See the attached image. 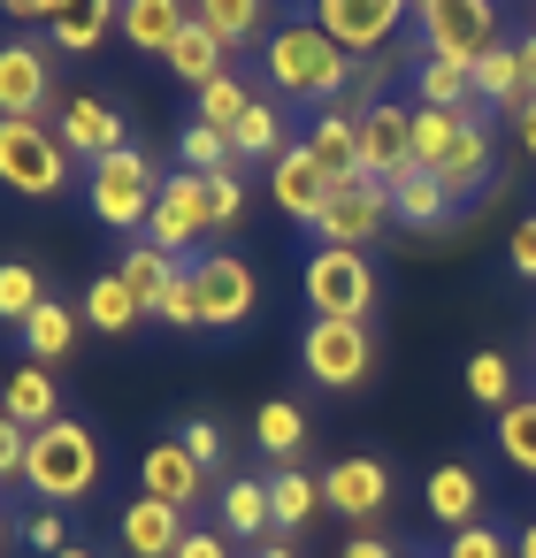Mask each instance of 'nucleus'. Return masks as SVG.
<instances>
[{
  "mask_svg": "<svg viewBox=\"0 0 536 558\" xmlns=\"http://www.w3.org/2000/svg\"><path fill=\"white\" fill-rule=\"evenodd\" d=\"M261 85L276 93V100H314V108H337L345 93H353V54L299 9V16H284L269 39H261Z\"/></svg>",
  "mask_w": 536,
  "mask_h": 558,
  "instance_id": "obj_1",
  "label": "nucleus"
},
{
  "mask_svg": "<svg viewBox=\"0 0 536 558\" xmlns=\"http://www.w3.org/2000/svg\"><path fill=\"white\" fill-rule=\"evenodd\" d=\"M24 482L39 489V505H85L93 489H100V436L78 421V413H62V421H47V428H32V466H24Z\"/></svg>",
  "mask_w": 536,
  "mask_h": 558,
  "instance_id": "obj_2",
  "label": "nucleus"
},
{
  "mask_svg": "<svg viewBox=\"0 0 536 558\" xmlns=\"http://www.w3.org/2000/svg\"><path fill=\"white\" fill-rule=\"evenodd\" d=\"M70 184H85V169L62 146L55 123H24V116L0 123V192H16V199H62Z\"/></svg>",
  "mask_w": 536,
  "mask_h": 558,
  "instance_id": "obj_3",
  "label": "nucleus"
},
{
  "mask_svg": "<svg viewBox=\"0 0 536 558\" xmlns=\"http://www.w3.org/2000/svg\"><path fill=\"white\" fill-rule=\"evenodd\" d=\"M78 192H85L93 222H108V230H123V238H146L154 199H162V169H154V154H146V146H123V154L93 161Z\"/></svg>",
  "mask_w": 536,
  "mask_h": 558,
  "instance_id": "obj_4",
  "label": "nucleus"
},
{
  "mask_svg": "<svg viewBox=\"0 0 536 558\" xmlns=\"http://www.w3.org/2000/svg\"><path fill=\"white\" fill-rule=\"evenodd\" d=\"M414 32H421V54L460 62V70H483V62L505 47L498 0H429V9L414 16Z\"/></svg>",
  "mask_w": 536,
  "mask_h": 558,
  "instance_id": "obj_5",
  "label": "nucleus"
},
{
  "mask_svg": "<svg viewBox=\"0 0 536 558\" xmlns=\"http://www.w3.org/2000/svg\"><path fill=\"white\" fill-rule=\"evenodd\" d=\"M299 283H307V314L314 322H368L376 299H383L368 253H345V245H314L307 268H299Z\"/></svg>",
  "mask_w": 536,
  "mask_h": 558,
  "instance_id": "obj_6",
  "label": "nucleus"
},
{
  "mask_svg": "<svg viewBox=\"0 0 536 558\" xmlns=\"http://www.w3.org/2000/svg\"><path fill=\"white\" fill-rule=\"evenodd\" d=\"M55 123L62 116V85H55V47L47 32H9L0 39V123Z\"/></svg>",
  "mask_w": 536,
  "mask_h": 558,
  "instance_id": "obj_7",
  "label": "nucleus"
},
{
  "mask_svg": "<svg viewBox=\"0 0 536 558\" xmlns=\"http://www.w3.org/2000/svg\"><path fill=\"white\" fill-rule=\"evenodd\" d=\"M299 367L314 390H360L376 375V337L368 322H307L299 329Z\"/></svg>",
  "mask_w": 536,
  "mask_h": 558,
  "instance_id": "obj_8",
  "label": "nucleus"
},
{
  "mask_svg": "<svg viewBox=\"0 0 536 558\" xmlns=\"http://www.w3.org/2000/svg\"><path fill=\"white\" fill-rule=\"evenodd\" d=\"M215 238V199H207V177L177 169L162 177V199H154V222H146V245H162L169 260H200V245Z\"/></svg>",
  "mask_w": 536,
  "mask_h": 558,
  "instance_id": "obj_9",
  "label": "nucleus"
},
{
  "mask_svg": "<svg viewBox=\"0 0 536 558\" xmlns=\"http://www.w3.org/2000/svg\"><path fill=\"white\" fill-rule=\"evenodd\" d=\"M398 215H391V184H376V177H360V184H337L322 207H314V222H307V238L314 245H345V253H368L383 230H391Z\"/></svg>",
  "mask_w": 536,
  "mask_h": 558,
  "instance_id": "obj_10",
  "label": "nucleus"
},
{
  "mask_svg": "<svg viewBox=\"0 0 536 558\" xmlns=\"http://www.w3.org/2000/svg\"><path fill=\"white\" fill-rule=\"evenodd\" d=\"M192 291H200V322H207V337L246 329L253 306H261V283H253L246 253H200V260H192Z\"/></svg>",
  "mask_w": 536,
  "mask_h": 558,
  "instance_id": "obj_11",
  "label": "nucleus"
},
{
  "mask_svg": "<svg viewBox=\"0 0 536 558\" xmlns=\"http://www.w3.org/2000/svg\"><path fill=\"white\" fill-rule=\"evenodd\" d=\"M307 16H314L353 62H368V54H383V47L398 39V24L414 16V0H307Z\"/></svg>",
  "mask_w": 536,
  "mask_h": 558,
  "instance_id": "obj_12",
  "label": "nucleus"
},
{
  "mask_svg": "<svg viewBox=\"0 0 536 558\" xmlns=\"http://www.w3.org/2000/svg\"><path fill=\"white\" fill-rule=\"evenodd\" d=\"M360 177H376V184L414 177V108L406 100H376L360 116Z\"/></svg>",
  "mask_w": 536,
  "mask_h": 558,
  "instance_id": "obj_13",
  "label": "nucleus"
},
{
  "mask_svg": "<svg viewBox=\"0 0 536 558\" xmlns=\"http://www.w3.org/2000/svg\"><path fill=\"white\" fill-rule=\"evenodd\" d=\"M139 489L162 497V505H177V512H192L200 489H207V466L184 451V436H154V444L139 451Z\"/></svg>",
  "mask_w": 536,
  "mask_h": 558,
  "instance_id": "obj_14",
  "label": "nucleus"
},
{
  "mask_svg": "<svg viewBox=\"0 0 536 558\" xmlns=\"http://www.w3.org/2000/svg\"><path fill=\"white\" fill-rule=\"evenodd\" d=\"M322 497H330V512H345L353 527H368V520L391 505V466L368 459V451H345V459L322 474Z\"/></svg>",
  "mask_w": 536,
  "mask_h": 558,
  "instance_id": "obj_15",
  "label": "nucleus"
},
{
  "mask_svg": "<svg viewBox=\"0 0 536 558\" xmlns=\"http://www.w3.org/2000/svg\"><path fill=\"white\" fill-rule=\"evenodd\" d=\"M184 527H192V520H184L177 505H162V497L139 489V497L116 512V550H123V558H177Z\"/></svg>",
  "mask_w": 536,
  "mask_h": 558,
  "instance_id": "obj_16",
  "label": "nucleus"
},
{
  "mask_svg": "<svg viewBox=\"0 0 536 558\" xmlns=\"http://www.w3.org/2000/svg\"><path fill=\"white\" fill-rule=\"evenodd\" d=\"M55 131H62V146L78 154V169H93V161H108V154H123V146H131V138H123V116H116L108 100H93V93L62 100Z\"/></svg>",
  "mask_w": 536,
  "mask_h": 558,
  "instance_id": "obj_17",
  "label": "nucleus"
},
{
  "mask_svg": "<svg viewBox=\"0 0 536 558\" xmlns=\"http://www.w3.org/2000/svg\"><path fill=\"white\" fill-rule=\"evenodd\" d=\"M116 32H123V47H131V54H154V62H169V47L192 32V0H123Z\"/></svg>",
  "mask_w": 536,
  "mask_h": 558,
  "instance_id": "obj_18",
  "label": "nucleus"
},
{
  "mask_svg": "<svg viewBox=\"0 0 536 558\" xmlns=\"http://www.w3.org/2000/svg\"><path fill=\"white\" fill-rule=\"evenodd\" d=\"M299 146L314 154V169L330 177V192H337V184H360V116H353V108H322Z\"/></svg>",
  "mask_w": 536,
  "mask_h": 558,
  "instance_id": "obj_19",
  "label": "nucleus"
},
{
  "mask_svg": "<svg viewBox=\"0 0 536 558\" xmlns=\"http://www.w3.org/2000/svg\"><path fill=\"white\" fill-rule=\"evenodd\" d=\"M437 177H444V192H452L460 207L498 184V138H490V123H483L475 108H467V131H460V146H452V161H444Z\"/></svg>",
  "mask_w": 536,
  "mask_h": 558,
  "instance_id": "obj_20",
  "label": "nucleus"
},
{
  "mask_svg": "<svg viewBox=\"0 0 536 558\" xmlns=\"http://www.w3.org/2000/svg\"><path fill=\"white\" fill-rule=\"evenodd\" d=\"M0 413H9L16 428H47V421H62V383L47 375V360H16L9 375H0Z\"/></svg>",
  "mask_w": 536,
  "mask_h": 558,
  "instance_id": "obj_21",
  "label": "nucleus"
},
{
  "mask_svg": "<svg viewBox=\"0 0 536 558\" xmlns=\"http://www.w3.org/2000/svg\"><path fill=\"white\" fill-rule=\"evenodd\" d=\"M421 505H429V520L437 527H475V512H483V474L467 466V459H444V466H429V489H421Z\"/></svg>",
  "mask_w": 536,
  "mask_h": 558,
  "instance_id": "obj_22",
  "label": "nucleus"
},
{
  "mask_svg": "<svg viewBox=\"0 0 536 558\" xmlns=\"http://www.w3.org/2000/svg\"><path fill=\"white\" fill-rule=\"evenodd\" d=\"M116 16H123V0H62V16L47 24V47L55 54H100Z\"/></svg>",
  "mask_w": 536,
  "mask_h": 558,
  "instance_id": "obj_23",
  "label": "nucleus"
},
{
  "mask_svg": "<svg viewBox=\"0 0 536 558\" xmlns=\"http://www.w3.org/2000/svg\"><path fill=\"white\" fill-rule=\"evenodd\" d=\"M269 199H276L291 222H314V207L330 199V177L314 169V154H307V146H291V154L269 169Z\"/></svg>",
  "mask_w": 536,
  "mask_h": 558,
  "instance_id": "obj_24",
  "label": "nucleus"
},
{
  "mask_svg": "<svg viewBox=\"0 0 536 558\" xmlns=\"http://www.w3.org/2000/svg\"><path fill=\"white\" fill-rule=\"evenodd\" d=\"M192 16L223 39V47H261L276 32V9L269 0H192Z\"/></svg>",
  "mask_w": 536,
  "mask_h": 558,
  "instance_id": "obj_25",
  "label": "nucleus"
},
{
  "mask_svg": "<svg viewBox=\"0 0 536 558\" xmlns=\"http://www.w3.org/2000/svg\"><path fill=\"white\" fill-rule=\"evenodd\" d=\"M230 146H238V161H246V169H253V161H261V169H276L299 138H291V123H284V108H276V100H253V116L230 131Z\"/></svg>",
  "mask_w": 536,
  "mask_h": 558,
  "instance_id": "obj_26",
  "label": "nucleus"
},
{
  "mask_svg": "<svg viewBox=\"0 0 536 558\" xmlns=\"http://www.w3.org/2000/svg\"><path fill=\"white\" fill-rule=\"evenodd\" d=\"M391 215H398L406 230H437V222H452V215H460V199L444 192V177L414 169V177H398V184H391Z\"/></svg>",
  "mask_w": 536,
  "mask_h": 558,
  "instance_id": "obj_27",
  "label": "nucleus"
},
{
  "mask_svg": "<svg viewBox=\"0 0 536 558\" xmlns=\"http://www.w3.org/2000/svg\"><path fill=\"white\" fill-rule=\"evenodd\" d=\"M184 260H169L162 245H146V238H131L123 245V260H116V276H123V291L139 299V314H162V291H169V276H177Z\"/></svg>",
  "mask_w": 536,
  "mask_h": 558,
  "instance_id": "obj_28",
  "label": "nucleus"
},
{
  "mask_svg": "<svg viewBox=\"0 0 536 558\" xmlns=\"http://www.w3.org/2000/svg\"><path fill=\"white\" fill-rule=\"evenodd\" d=\"M215 505H223V527H230V535H246V543L284 535V527H276V497H269V482H253V474H246V482H223V497H215Z\"/></svg>",
  "mask_w": 536,
  "mask_h": 558,
  "instance_id": "obj_29",
  "label": "nucleus"
},
{
  "mask_svg": "<svg viewBox=\"0 0 536 558\" xmlns=\"http://www.w3.org/2000/svg\"><path fill=\"white\" fill-rule=\"evenodd\" d=\"M146 314H139V299L123 291V276L116 268H100L93 283H85V329H100V337H131Z\"/></svg>",
  "mask_w": 536,
  "mask_h": 558,
  "instance_id": "obj_30",
  "label": "nucleus"
},
{
  "mask_svg": "<svg viewBox=\"0 0 536 558\" xmlns=\"http://www.w3.org/2000/svg\"><path fill=\"white\" fill-rule=\"evenodd\" d=\"M414 108H475V70H460V62H437V54H421L414 62Z\"/></svg>",
  "mask_w": 536,
  "mask_h": 558,
  "instance_id": "obj_31",
  "label": "nucleus"
},
{
  "mask_svg": "<svg viewBox=\"0 0 536 558\" xmlns=\"http://www.w3.org/2000/svg\"><path fill=\"white\" fill-rule=\"evenodd\" d=\"M223 54H230V47H223V39H215V32H207V24L192 16V32H184V39L169 47V77L200 93V85H215V77H223Z\"/></svg>",
  "mask_w": 536,
  "mask_h": 558,
  "instance_id": "obj_32",
  "label": "nucleus"
},
{
  "mask_svg": "<svg viewBox=\"0 0 536 558\" xmlns=\"http://www.w3.org/2000/svg\"><path fill=\"white\" fill-rule=\"evenodd\" d=\"M269 497H276V527H284V535L330 512L322 482H314V474H299V466H276V474H269Z\"/></svg>",
  "mask_w": 536,
  "mask_h": 558,
  "instance_id": "obj_33",
  "label": "nucleus"
},
{
  "mask_svg": "<svg viewBox=\"0 0 536 558\" xmlns=\"http://www.w3.org/2000/svg\"><path fill=\"white\" fill-rule=\"evenodd\" d=\"M253 100H261V93H253L238 70H223L215 85H200V93H192V116H200V123H215V131H238V123L253 116Z\"/></svg>",
  "mask_w": 536,
  "mask_h": 558,
  "instance_id": "obj_34",
  "label": "nucleus"
},
{
  "mask_svg": "<svg viewBox=\"0 0 536 558\" xmlns=\"http://www.w3.org/2000/svg\"><path fill=\"white\" fill-rule=\"evenodd\" d=\"M460 131H467V116L460 108H414V169H444L452 161V146H460Z\"/></svg>",
  "mask_w": 536,
  "mask_h": 558,
  "instance_id": "obj_35",
  "label": "nucleus"
},
{
  "mask_svg": "<svg viewBox=\"0 0 536 558\" xmlns=\"http://www.w3.org/2000/svg\"><path fill=\"white\" fill-rule=\"evenodd\" d=\"M16 337H24V360H47V367H55V360H70V344H78V314H70L62 299H47Z\"/></svg>",
  "mask_w": 536,
  "mask_h": 558,
  "instance_id": "obj_36",
  "label": "nucleus"
},
{
  "mask_svg": "<svg viewBox=\"0 0 536 558\" xmlns=\"http://www.w3.org/2000/svg\"><path fill=\"white\" fill-rule=\"evenodd\" d=\"M253 444H261L276 466H291V459L307 451V413H299L291 398H269V405H261V421H253Z\"/></svg>",
  "mask_w": 536,
  "mask_h": 558,
  "instance_id": "obj_37",
  "label": "nucleus"
},
{
  "mask_svg": "<svg viewBox=\"0 0 536 558\" xmlns=\"http://www.w3.org/2000/svg\"><path fill=\"white\" fill-rule=\"evenodd\" d=\"M475 100H490V108H505V116H521L528 108V85H521V47L505 39L483 70H475Z\"/></svg>",
  "mask_w": 536,
  "mask_h": 558,
  "instance_id": "obj_38",
  "label": "nucleus"
},
{
  "mask_svg": "<svg viewBox=\"0 0 536 558\" xmlns=\"http://www.w3.org/2000/svg\"><path fill=\"white\" fill-rule=\"evenodd\" d=\"M177 169H192V177H223V169H238V146H230V131H215V123H184V138H177Z\"/></svg>",
  "mask_w": 536,
  "mask_h": 558,
  "instance_id": "obj_39",
  "label": "nucleus"
},
{
  "mask_svg": "<svg viewBox=\"0 0 536 558\" xmlns=\"http://www.w3.org/2000/svg\"><path fill=\"white\" fill-rule=\"evenodd\" d=\"M498 451H505L513 474H536V398H513L498 413Z\"/></svg>",
  "mask_w": 536,
  "mask_h": 558,
  "instance_id": "obj_40",
  "label": "nucleus"
},
{
  "mask_svg": "<svg viewBox=\"0 0 536 558\" xmlns=\"http://www.w3.org/2000/svg\"><path fill=\"white\" fill-rule=\"evenodd\" d=\"M39 306H47L39 268H32V260H0V322H16V329H24Z\"/></svg>",
  "mask_w": 536,
  "mask_h": 558,
  "instance_id": "obj_41",
  "label": "nucleus"
},
{
  "mask_svg": "<svg viewBox=\"0 0 536 558\" xmlns=\"http://www.w3.org/2000/svg\"><path fill=\"white\" fill-rule=\"evenodd\" d=\"M467 398L490 405V413H505V405H513V360H505V352H475V360H467Z\"/></svg>",
  "mask_w": 536,
  "mask_h": 558,
  "instance_id": "obj_42",
  "label": "nucleus"
},
{
  "mask_svg": "<svg viewBox=\"0 0 536 558\" xmlns=\"http://www.w3.org/2000/svg\"><path fill=\"white\" fill-rule=\"evenodd\" d=\"M154 322H169V329H184V337H192V329H207V322H200V291H192V260L169 276V291H162V314H154Z\"/></svg>",
  "mask_w": 536,
  "mask_h": 558,
  "instance_id": "obj_43",
  "label": "nucleus"
},
{
  "mask_svg": "<svg viewBox=\"0 0 536 558\" xmlns=\"http://www.w3.org/2000/svg\"><path fill=\"white\" fill-rule=\"evenodd\" d=\"M207 199H215V238H238L246 230V184H238V169L207 177Z\"/></svg>",
  "mask_w": 536,
  "mask_h": 558,
  "instance_id": "obj_44",
  "label": "nucleus"
},
{
  "mask_svg": "<svg viewBox=\"0 0 536 558\" xmlns=\"http://www.w3.org/2000/svg\"><path fill=\"white\" fill-rule=\"evenodd\" d=\"M444 558H513V535H505L498 520H475V527H460V535L444 543Z\"/></svg>",
  "mask_w": 536,
  "mask_h": 558,
  "instance_id": "obj_45",
  "label": "nucleus"
},
{
  "mask_svg": "<svg viewBox=\"0 0 536 558\" xmlns=\"http://www.w3.org/2000/svg\"><path fill=\"white\" fill-rule=\"evenodd\" d=\"M24 543H32L39 558H62V550H70V520H62L55 505H47V512H24Z\"/></svg>",
  "mask_w": 536,
  "mask_h": 558,
  "instance_id": "obj_46",
  "label": "nucleus"
},
{
  "mask_svg": "<svg viewBox=\"0 0 536 558\" xmlns=\"http://www.w3.org/2000/svg\"><path fill=\"white\" fill-rule=\"evenodd\" d=\"M24 466H32V428H16L9 413H0V489L24 482Z\"/></svg>",
  "mask_w": 536,
  "mask_h": 558,
  "instance_id": "obj_47",
  "label": "nucleus"
},
{
  "mask_svg": "<svg viewBox=\"0 0 536 558\" xmlns=\"http://www.w3.org/2000/svg\"><path fill=\"white\" fill-rule=\"evenodd\" d=\"M177 558H238V535L230 527H184Z\"/></svg>",
  "mask_w": 536,
  "mask_h": 558,
  "instance_id": "obj_48",
  "label": "nucleus"
},
{
  "mask_svg": "<svg viewBox=\"0 0 536 558\" xmlns=\"http://www.w3.org/2000/svg\"><path fill=\"white\" fill-rule=\"evenodd\" d=\"M184 451H192V459H200L207 474H215V466L230 459V451H223V428H215V421H184Z\"/></svg>",
  "mask_w": 536,
  "mask_h": 558,
  "instance_id": "obj_49",
  "label": "nucleus"
},
{
  "mask_svg": "<svg viewBox=\"0 0 536 558\" xmlns=\"http://www.w3.org/2000/svg\"><path fill=\"white\" fill-rule=\"evenodd\" d=\"M505 260H513V276H528V283H536V215H528V222H513V245H505Z\"/></svg>",
  "mask_w": 536,
  "mask_h": 558,
  "instance_id": "obj_50",
  "label": "nucleus"
},
{
  "mask_svg": "<svg viewBox=\"0 0 536 558\" xmlns=\"http://www.w3.org/2000/svg\"><path fill=\"white\" fill-rule=\"evenodd\" d=\"M0 16H9V24H39V32H47V24L62 16V0H0Z\"/></svg>",
  "mask_w": 536,
  "mask_h": 558,
  "instance_id": "obj_51",
  "label": "nucleus"
},
{
  "mask_svg": "<svg viewBox=\"0 0 536 558\" xmlns=\"http://www.w3.org/2000/svg\"><path fill=\"white\" fill-rule=\"evenodd\" d=\"M337 558H398V550H391L383 535H368V527H360L353 543H337Z\"/></svg>",
  "mask_w": 536,
  "mask_h": 558,
  "instance_id": "obj_52",
  "label": "nucleus"
},
{
  "mask_svg": "<svg viewBox=\"0 0 536 558\" xmlns=\"http://www.w3.org/2000/svg\"><path fill=\"white\" fill-rule=\"evenodd\" d=\"M513 47H521V85H528V100H536V32H528V39H513Z\"/></svg>",
  "mask_w": 536,
  "mask_h": 558,
  "instance_id": "obj_53",
  "label": "nucleus"
},
{
  "mask_svg": "<svg viewBox=\"0 0 536 558\" xmlns=\"http://www.w3.org/2000/svg\"><path fill=\"white\" fill-rule=\"evenodd\" d=\"M513 138H521V146H528V161H536V100L513 116Z\"/></svg>",
  "mask_w": 536,
  "mask_h": 558,
  "instance_id": "obj_54",
  "label": "nucleus"
},
{
  "mask_svg": "<svg viewBox=\"0 0 536 558\" xmlns=\"http://www.w3.org/2000/svg\"><path fill=\"white\" fill-rule=\"evenodd\" d=\"M253 558H299V550H291V535H269V543H253Z\"/></svg>",
  "mask_w": 536,
  "mask_h": 558,
  "instance_id": "obj_55",
  "label": "nucleus"
},
{
  "mask_svg": "<svg viewBox=\"0 0 536 558\" xmlns=\"http://www.w3.org/2000/svg\"><path fill=\"white\" fill-rule=\"evenodd\" d=\"M513 558H536V520H521V527H513Z\"/></svg>",
  "mask_w": 536,
  "mask_h": 558,
  "instance_id": "obj_56",
  "label": "nucleus"
},
{
  "mask_svg": "<svg viewBox=\"0 0 536 558\" xmlns=\"http://www.w3.org/2000/svg\"><path fill=\"white\" fill-rule=\"evenodd\" d=\"M62 558H100V550H85V543H70V550H62Z\"/></svg>",
  "mask_w": 536,
  "mask_h": 558,
  "instance_id": "obj_57",
  "label": "nucleus"
},
{
  "mask_svg": "<svg viewBox=\"0 0 536 558\" xmlns=\"http://www.w3.org/2000/svg\"><path fill=\"white\" fill-rule=\"evenodd\" d=\"M0 550H9V520H0Z\"/></svg>",
  "mask_w": 536,
  "mask_h": 558,
  "instance_id": "obj_58",
  "label": "nucleus"
},
{
  "mask_svg": "<svg viewBox=\"0 0 536 558\" xmlns=\"http://www.w3.org/2000/svg\"><path fill=\"white\" fill-rule=\"evenodd\" d=\"M421 9H429V0H414V16H421Z\"/></svg>",
  "mask_w": 536,
  "mask_h": 558,
  "instance_id": "obj_59",
  "label": "nucleus"
},
{
  "mask_svg": "<svg viewBox=\"0 0 536 558\" xmlns=\"http://www.w3.org/2000/svg\"><path fill=\"white\" fill-rule=\"evenodd\" d=\"M398 558H414V550H398Z\"/></svg>",
  "mask_w": 536,
  "mask_h": 558,
  "instance_id": "obj_60",
  "label": "nucleus"
},
{
  "mask_svg": "<svg viewBox=\"0 0 536 558\" xmlns=\"http://www.w3.org/2000/svg\"><path fill=\"white\" fill-rule=\"evenodd\" d=\"M528 344H536V337H528Z\"/></svg>",
  "mask_w": 536,
  "mask_h": 558,
  "instance_id": "obj_61",
  "label": "nucleus"
}]
</instances>
